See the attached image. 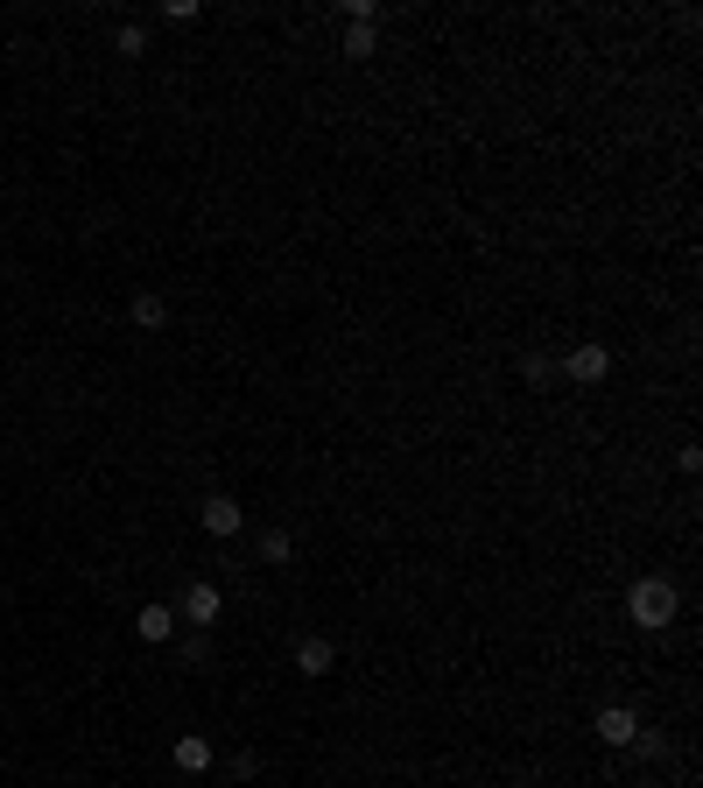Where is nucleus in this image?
I'll return each mask as SVG.
<instances>
[{
    "instance_id": "1",
    "label": "nucleus",
    "mask_w": 703,
    "mask_h": 788,
    "mask_svg": "<svg viewBox=\"0 0 703 788\" xmlns=\"http://www.w3.org/2000/svg\"><path fill=\"white\" fill-rule=\"evenodd\" d=\"M682 613V591L668 585V577H640L633 591H626V620H633L640 634H668Z\"/></svg>"
},
{
    "instance_id": "2",
    "label": "nucleus",
    "mask_w": 703,
    "mask_h": 788,
    "mask_svg": "<svg viewBox=\"0 0 703 788\" xmlns=\"http://www.w3.org/2000/svg\"><path fill=\"white\" fill-rule=\"evenodd\" d=\"M218 613H226L218 585H212V577H190V585H184V599H176V627H190V634H212V627H218Z\"/></svg>"
},
{
    "instance_id": "3",
    "label": "nucleus",
    "mask_w": 703,
    "mask_h": 788,
    "mask_svg": "<svg viewBox=\"0 0 703 788\" xmlns=\"http://www.w3.org/2000/svg\"><path fill=\"white\" fill-rule=\"evenodd\" d=\"M198 522H204V535H212V542H233V535L247 528V508H239L233 493H212V500L198 508Z\"/></svg>"
},
{
    "instance_id": "4",
    "label": "nucleus",
    "mask_w": 703,
    "mask_h": 788,
    "mask_svg": "<svg viewBox=\"0 0 703 788\" xmlns=\"http://www.w3.org/2000/svg\"><path fill=\"white\" fill-rule=\"evenodd\" d=\"M563 374H570L577 388H598V380L612 374V346H598V338H585V346H577L570 360H563Z\"/></svg>"
},
{
    "instance_id": "5",
    "label": "nucleus",
    "mask_w": 703,
    "mask_h": 788,
    "mask_svg": "<svg viewBox=\"0 0 703 788\" xmlns=\"http://www.w3.org/2000/svg\"><path fill=\"white\" fill-rule=\"evenodd\" d=\"M134 634H141L148 648H162V641H176V605H141V613H134Z\"/></svg>"
},
{
    "instance_id": "6",
    "label": "nucleus",
    "mask_w": 703,
    "mask_h": 788,
    "mask_svg": "<svg viewBox=\"0 0 703 788\" xmlns=\"http://www.w3.org/2000/svg\"><path fill=\"white\" fill-rule=\"evenodd\" d=\"M633 733H640L633 704H605L598 711V739H605V747H633Z\"/></svg>"
},
{
    "instance_id": "7",
    "label": "nucleus",
    "mask_w": 703,
    "mask_h": 788,
    "mask_svg": "<svg viewBox=\"0 0 703 788\" xmlns=\"http://www.w3.org/2000/svg\"><path fill=\"white\" fill-rule=\"evenodd\" d=\"M296 668H303V676H331V668H338V648L324 641V634H303V641H296Z\"/></svg>"
},
{
    "instance_id": "8",
    "label": "nucleus",
    "mask_w": 703,
    "mask_h": 788,
    "mask_svg": "<svg viewBox=\"0 0 703 788\" xmlns=\"http://www.w3.org/2000/svg\"><path fill=\"white\" fill-rule=\"evenodd\" d=\"M170 761L184 767V775H212V761H218V753H212V739H204V733H184V739H176V753H170Z\"/></svg>"
},
{
    "instance_id": "9",
    "label": "nucleus",
    "mask_w": 703,
    "mask_h": 788,
    "mask_svg": "<svg viewBox=\"0 0 703 788\" xmlns=\"http://www.w3.org/2000/svg\"><path fill=\"white\" fill-rule=\"evenodd\" d=\"M373 50H380V22H346V57L352 64H366Z\"/></svg>"
},
{
    "instance_id": "10",
    "label": "nucleus",
    "mask_w": 703,
    "mask_h": 788,
    "mask_svg": "<svg viewBox=\"0 0 703 788\" xmlns=\"http://www.w3.org/2000/svg\"><path fill=\"white\" fill-rule=\"evenodd\" d=\"M134 324H148V332H162V324H170V303H162L155 289H141V296H134Z\"/></svg>"
},
{
    "instance_id": "11",
    "label": "nucleus",
    "mask_w": 703,
    "mask_h": 788,
    "mask_svg": "<svg viewBox=\"0 0 703 788\" xmlns=\"http://www.w3.org/2000/svg\"><path fill=\"white\" fill-rule=\"evenodd\" d=\"M261 563H296V535L289 528H267L261 535Z\"/></svg>"
},
{
    "instance_id": "12",
    "label": "nucleus",
    "mask_w": 703,
    "mask_h": 788,
    "mask_svg": "<svg viewBox=\"0 0 703 788\" xmlns=\"http://www.w3.org/2000/svg\"><path fill=\"white\" fill-rule=\"evenodd\" d=\"M113 50H120V57H141V50H148V28H141V22H120Z\"/></svg>"
},
{
    "instance_id": "13",
    "label": "nucleus",
    "mask_w": 703,
    "mask_h": 788,
    "mask_svg": "<svg viewBox=\"0 0 703 788\" xmlns=\"http://www.w3.org/2000/svg\"><path fill=\"white\" fill-rule=\"evenodd\" d=\"M633 753H640V761H662V753H668V739H662V733H648V725H640V733H633Z\"/></svg>"
},
{
    "instance_id": "14",
    "label": "nucleus",
    "mask_w": 703,
    "mask_h": 788,
    "mask_svg": "<svg viewBox=\"0 0 703 788\" xmlns=\"http://www.w3.org/2000/svg\"><path fill=\"white\" fill-rule=\"evenodd\" d=\"M204 655H212V634H190V641H184V668H198Z\"/></svg>"
}]
</instances>
